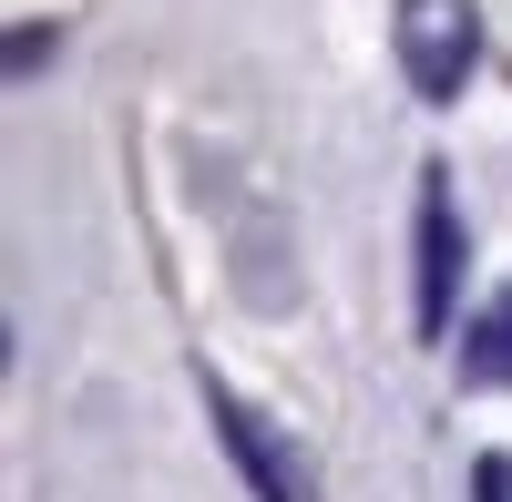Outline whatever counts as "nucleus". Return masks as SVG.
I'll use <instances>...</instances> for the list:
<instances>
[{
    "label": "nucleus",
    "mask_w": 512,
    "mask_h": 502,
    "mask_svg": "<svg viewBox=\"0 0 512 502\" xmlns=\"http://www.w3.org/2000/svg\"><path fill=\"white\" fill-rule=\"evenodd\" d=\"M390 52H400V82L420 103H461V82L482 62V11L472 0H400Z\"/></svg>",
    "instance_id": "1"
},
{
    "label": "nucleus",
    "mask_w": 512,
    "mask_h": 502,
    "mask_svg": "<svg viewBox=\"0 0 512 502\" xmlns=\"http://www.w3.org/2000/svg\"><path fill=\"white\" fill-rule=\"evenodd\" d=\"M205 410H216V441H226V462L246 472L256 502H318V472L297 462V441H277V421H267V410H246L216 369H205Z\"/></svg>",
    "instance_id": "2"
},
{
    "label": "nucleus",
    "mask_w": 512,
    "mask_h": 502,
    "mask_svg": "<svg viewBox=\"0 0 512 502\" xmlns=\"http://www.w3.org/2000/svg\"><path fill=\"white\" fill-rule=\"evenodd\" d=\"M410 257H420V287H410V318L420 339L451 328V287H461V216H451V175L420 164V216H410Z\"/></svg>",
    "instance_id": "3"
},
{
    "label": "nucleus",
    "mask_w": 512,
    "mask_h": 502,
    "mask_svg": "<svg viewBox=\"0 0 512 502\" xmlns=\"http://www.w3.org/2000/svg\"><path fill=\"white\" fill-rule=\"evenodd\" d=\"M461 390H512V277L482 298V318L461 328Z\"/></svg>",
    "instance_id": "4"
},
{
    "label": "nucleus",
    "mask_w": 512,
    "mask_h": 502,
    "mask_svg": "<svg viewBox=\"0 0 512 502\" xmlns=\"http://www.w3.org/2000/svg\"><path fill=\"white\" fill-rule=\"evenodd\" d=\"M472 502H512V462H502V451L472 462Z\"/></svg>",
    "instance_id": "5"
}]
</instances>
